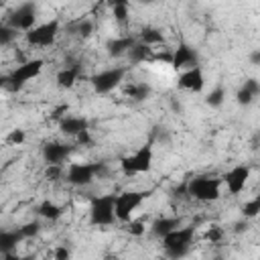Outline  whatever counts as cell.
<instances>
[{"mask_svg": "<svg viewBox=\"0 0 260 260\" xmlns=\"http://www.w3.org/2000/svg\"><path fill=\"white\" fill-rule=\"evenodd\" d=\"M193 238H195V228L193 225H181L177 230H173L171 234H167L162 238V248H165V254L171 258V260H181L189 254L191 250V244H193Z\"/></svg>", "mask_w": 260, "mask_h": 260, "instance_id": "obj_1", "label": "cell"}, {"mask_svg": "<svg viewBox=\"0 0 260 260\" xmlns=\"http://www.w3.org/2000/svg\"><path fill=\"white\" fill-rule=\"evenodd\" d=\"M106 173V165L104 162H71L67 167L65 179L69 185L73 187H87L95 175H104Z\"/></svg>", "mask_w": 260, "mask_h": 260, "instance_id": "obj_2", "label": "cell"}, {"mask_svg": "<svg viewBox=\"0 0 260 260\" xmlns=\"http://www.w3.org/2000/svg\"><path fill=\"white\" fill-rule=\"evenodd\" d=\"M219 187H221L219 179L209 177V175H199V177H193L185 185V191L197 201H215L219 197Z\"/></svg>", "mask_w": 260, "mask_h": 260, "instance_id": "obj_3", "label": "cell"}, {"mask_svg": "<svg viewBox=\"0 0 260 260\" xmlns=\"http://www.w3.org/2000/svg\"><path fill=\"white\" fill-rule=\"evenodd\" d=\"M152 158H154V152H152V144H144L140 146L138 150H134L132 154L124 156L120 160V169L126 177H132V175H140V173H148L150 167H152Z\"/></svg>", "mask_w": 260, "mask_h": 260, "instance_id": "obj_4", "label": "cell"}, {"mask_svg": "<svg viewBox=\"0 0 260 260\" xmlns=\"http://www.w3.org/2000/svg\"><path fill=\"white\" fill-rule=\"evenodd\" d=\"M43 65H45V61L39 59V57L24 61V63L18 65L10 75H6V85H8L12 91L22 89L28 81H32L35 77H39V73L43 71Z\"/></svg>", "mask_w": 260, "mask_h": 260, "instance_id": "obj_5", "label": "cell"}, {"mask_svg": "<svg viewBox=\"0 0 260 260\" xmlns=\"http://www.w3.org/2000/svg\"><path fill=\"white\" fill-rule=\"evenodd\" d=\"M116 195H98L89 203V221L93 225H112L116 219L114 213Z\"/></svg>", "mask_w": 260, "mask_h": 260, "instance_id": "obj_6", "label": "cell"}, {"mask_svg": "<svg viewBox=\"0 0 260 260\" xmlns=\"http://www.w3.org/2000/svg\"><path fill=\"white\" fill-rule=\"evenodd\" d=\"M148 197V193L144 191H124L120 195H116V201H114V213H116V219L120 221H130L132 213L142 205V201Z\"/></svg>", "mask_w": 260, "mask_h": 260, "instance_id": "obj_7", "label": "cell"}, {"mask_svg": "<svg viewBox=\"0 0 260 260\" xmlns=\"http://www.w3.org/2000/svg\"><path fill=\"white\" fill-rule=\"evenodd\" d=\"M61 30V24L57 18H51L47 22H41L37 26H32L28 32H26V43L32 45V47H51L57 39Z\"/></svg>", "mask_w": 260, "mask_h": 260, "instance_id": "obj_8", "label": "cell"}, {"mask_svg": "<svg viewBox=\"0 0 260 260\" xmlns=\"http://www.w3.org/2000/svg\"><path fill=\"white\" fill-rule=\"evenodd\" d=\"M8 26H12L14 30H24V32L37 26V4L24 2L16 6L8 16Z\"/></svg>", "mask_w": 260, "mask_h": 260, "instance_id": "obj_9", "label": "cell"}, {"mask_svg": "<svg viewBox=\"0 0 260 260\" xmlns=\"http://www.w3.org/2000/svg\"><path fill=\"white\" fill-rule=\"evenodd\" d=\"M124 75H126L124 67H110V69H104V71L95 73L91 77L93 91L95 93H110L112 89H116L124 81Z\"/></svg>", "mask_w": 260, "mask_h": 260, "instance_id": "obj_10", "label": "cell"}, {"mask_svg": "<svg viewBox=\"0 0 260 260\" xmlns=\"http://www.w3.org/2000/svg\"><path fill=\"white\" fill-rule=\"evenodd\" d=\"M248 179H250V167L248 165H236L234 169H230L223 175V183L228 185V191L232 195L242 193L246 183H248Z\"/></svg>", "mask_w": 260, "mask_h": 260, "instance_id": "obj_11", "label": "cell"}, {"mask_svg": "<svg viewBox=\"0 0 260 260\" xmlns=\"http://www.w3.org/2000/svg\"><path fill=\"white\" fill-rule=\"evenodd\" d=\"M73 146L65 144V142H47L43 146V158L49 167H61V162H65V158H69Z\"/></svg>", "mask_w": 260, "mask_h": 260, "instance_id": "obj_12", "label": "cell"}, {"mask_svg": "<svg viewBox=\"0 0 260 260\" xmlns=\"http://www.w3.org/2000/svg\"><path fill=\"white\" fill-rule=\"evenodd\" d=\"M171 65L175 69H191L197 65V51L189 47L187 43H181L173 53H171Z\"/></svg>", "mask_w": 260, "mask_h": 260, "instance_id": "obj_13", "label": "cell"}, {"mask_svg": "<svg viewBox=\"0 0 260 260\" xmlns=\"http://www.w3.org/2000/svg\"><path fill=\"white\" fill-rule=\"evenodd\" d=\"M177 85L181 89H189V91H201L203 85H205V77H203V69L199 65L191 67V69H185L181 75H179V81Z\"/></svg>", "mask_w": 260, "mask_h": 260, "instance_id": "obj_14", "label": "cell"}, {"mask_svg": "<svg viewBox=\"0 0 260 260\" xmlns=\"http://www.w3.org/2000/svg\"><path fill=\"white\" fill-rule=\"evenodd\" d=\"M59 130L67 136H79L81 132L89 130V122L83 116H65L59 120Z\"/></svg>", "mask_w": 260, "mask_h": 260, "instance_id": "obj_15", "label": "cell"}, {"mask_svg": "<svg viewBox=\"0 0 260 260\" xmlns=\"http://www.w3.org/2000/svg\"><path fill=\"white\" fill-rule=\"evenodd\" d=\"M258 93H260V81H258V79H254V77H250V79H246V81H244V85L238 89L236 100H238V104H240V106H250Z\"/></svg>", "mask_w": 260, "mask_h": 260, "instance_id": "obj_16", "label": "cell"}, {"mask_svg": "<svg viewBox=\"0 0 260 260\" xmlns=\"http://www.w3.org/2000/svg\"><path fill=\"white\" fill-rule=\"evenodd\" d=\"M22 234L20 230H0V256L2 254H10L16 250V246L22 242Z\"/></svg>", "mask_w": 260, "mask_h": 260, "instance_id": "obj_17", "label": "cell"}, {"mask_svg": "<svg viewBox=\"0 0 260 260\" xmlns=\"http://www.w3.org/2000/svg\"><path fill=\"white\" fill-rule=\"evenodd\" d=\"M183 225V219L181 217H158V219H154L152 221V225H150V230H152V234L154 236H158V238H165L167 234H171L173 230H177V228H181Z\"/></svg>", "mask_w": 260, "mask_h": 260, "instance_id": "obj_18", "label": "cell"}, {"mask_svg": "<svg viewBox=\"0 0 260 260\" xmlns=\"http://www.w3.org/2000/svg\"><path fill=\"white\" fill-rule=\"evenodd\" d=\"M134 43L136 41L132 37H116V39H110L106 43V49H108L110 57H122V55H128V51Z\"/></svg>", "mask_w": 260, "mask_h": 260, "instance_id": "obj_19", "label": "cell"}, {"mask_svg": "<svg viewBox=\"0 0 260 260\" xmlns=\"http://www.w3.org/2000/svg\"><path fill=\"white\" fill-rule=\"evenodd\" d=\"M128 57H130V61H132V63H144V61H148V59L152 57V49H150L148 45H144V43L136 41V43L130 47Z\"/></svg>", "mask_w": 260, "mask_h": 260, "instance_id": "obj_20", "label": "cell"}, {"mask_svg": "<svg viewBox=\"0 0 260 260\" xmlns=\"http://www.w3.org/2000/svg\"><path fill=\"white\" fill-rule=\"evenodd\" d=\"M79 77V67H63L59 73H57V85L63 87V89H69L75 85Z\"/></svg>", "mask_w": 260, "mask_h": 260, "instance_id": "obj_21", "label": "cell"}, {"mask_svg": "<svg viewBox=\"0 0 260 260\" xmlns=\"http://www.w3.org/2000/svg\"><path fill=\"white\" fill-rule=\"evenodd\" d=\"M37 213H39L41 217L49 219V221H57V219L63 215V209H61L57 203H53V201H43V203L37 207Z\"/></svg>", "mask_w": 260, "mask_h": 260, "instance_id": "obj_22", "label": "cell"}, {"mask_svg": "<svg viewBox=\"0 0 260 260\" xmlns=\"http://www.w3.org/2000/svg\"><path fill=\"white\" fill-rule=\"evenodd\" d=\"M126 95H130L134 102H144V100L150 95V85L144 83V81L130 83V85L126 87Z\"/></svg>", "mask_w": 260, "mask_h": 260, "instance_id": "obj_23", "label": "cell"}, {"mask_svg": "<svg viewBox=\"0 0 260 260\" xmlns=\"http://www.w3.org/2000/svg\"><path fill=\"white\" fill-rule=\"evenodd\" d=\"M140 43H144L148 47L158 45V43H162V32L158 28H154V26H144L142 32H140Z\"/></svg>", "mask_w": 260, "mask_h": 260, "instance_id": "obj_24", "label": "cell"}, {"mask_svg": "<svg viewBox=\"0 0 260 260\" xmlns=\"http://www.w3.org/2000/svg\"><path fill=\"white\" fill-rule=\"evenodd\" d=\"M112 12H114V18L118 22H126L128 20V14H130V4L124 2V0H118L112 4Z\"/></svg>", "mask_w": 260, "mask_h": 260, "instance_id": "obj_25", "label": "cell"}, {"mask_svg": "<svg viewBox=\"0 0 260 260\" xmlns=\"http://www.w3.org/2000/svg\"><path fill=\"white\" fill-rule=\"evenodd\" d=\"M223 100H225V89L223 87H215L205 95V104L211 106V108H219L223 104Z\"/></svg>", "mask_w": 260, "mask_h": 260, "instance_id": "obj_26", "label": "cell"}, {"mask_svg": "<svg viewBox=\"0 0 260 260\" xmlns=\"http://www.w3.org/2000/svg\"><path fill=\"white\" fill-rule=\"evenodd\" d=\"M16 41V30L8 24H0V47H8Z\"/></svg>", "mask_w": 260, "mask_h": 260, "instance_id": "obj_27", "label": "cell"}, {"mask_svg": "<svg viewBox=\"0 0 260 260\" xmlns=\"http://www.w3.org/2000/svg\"><path fill=\"white\" fill-rule=\"evenodd\" d=\"M258 211H260V197H254V199L246 201V203H244V207H242V213H244V217H246V219L256 217V215H258Z\"/></svg>", "mask_w": 260, "mask_h": 260, "instance_id": "obj_28", "label": "cell"}, {"mask_svg": "<svg viewBox=\"0 0 260 260\" xmlns=\"http://www.w3.org/2000/svg\"><path fill=\"white\" fill-rule=\"evenodd\" d=\"M73 30H75L81 39H85V37H89V35L93 32V22H91L89 18H81V20H77V22H75Z\"/></svg>", "mask_w": 260, "mask_h": 260, "instance_id": "obj_29", "label": "cell"}, {"mask_svg": "<svg viewBox=\"0 0 260 260\" xmlns=\"http://www.w3.org/2000/svg\"><path fill=\"white\" fill-rule=\"evenodd\" d=\"M26 140V134H24V130H20V128H14V130H10L8 134H6V144H10V146H18V144H22Z\"/></svg>", "mask_w": 260, "mask_h": 260, "instance_id": "obj_30", "label": "cell"}, {"mask_svg": "<svg viewBox=\"0 0 260 260\" xmlns=\"http://www.w3.org/2000/svg\"><path fill=\"white\" fill-rule=\"evenodd\" d=\"M18 230H20V234H22V238H32V236H37V234H39V230H41V225H39V221H28V223H24V225H20Z\"/></svg>", "mask_w": 260, "mask_h": 260, "instance_id": "obj_31", "label": "cell"}, {"mask_svg": "<svg viewBox=\"0 0 260 260\" xmlns=\"http://www.w3.org/2000/svg\"><path fill=\"white\" fill-rule=\"evenodd\" d=\"M223 238V230L219 228V225H211L207 232H205V240H209L211 244H215V242H219Z\"/></svg>", "mask_w": 260, "mask_h": 260, "instance_id": "obj_32", "label": "cell"}, {"mask_svg": "<svg viewBox=\"0 0 260 260\" xmlns=\"http://www.w3.org/2000/svg\"><path fill=\"white\" fill-rule=\"evenodd\" d=\"M53 258L55 260H69L71 258V250L67 246H57L55 252H53Z\"/></svg>", "mask_w": 260, "mask_h": 260, "instance_id": "obj_33", "label": "cell"}, {"mask_svg": "<svg viewBox=\"0 0 260 260\" xmlns=\"http://www.w3.org/2000/svg\"><path fill=\"white\" fill-rule=\"evenodd\" d=\"M128 232H130V234H134V236H140V234L144 232V223H142V221H130Z\"/></svg>", "mask_w": 260, "mask_h": 260, "instance_id": "obj_34", "label": "cell"}, {"mask_svg": "<svg viewBox=\"0 0 260 260\" xmlns=\"http://www.w3.org/2000/svg\"><path fill=\"white\" fill-rule=\"evenodd\" d=\"M77 140H79V144H89V142H91V136H89V130H85V132H81V134L77 136Z\"/></svg>", "mask_w": 260, "mask_h": 260, "instance_id": "obj_35", "label": "cell"}, {"mask_svg": "<svg viewBox=\"0 0 260 260\" xmlns=\"http://www.w3.org/2000/svg\"><path fill=\"white\" fill-rule=\"evenodd\" d=\"M61 175V167H49L47 169V177H59Z\"/></svg>", "mask_w": 260, "mask_h": 260, "instance_id": "obj_36", "label": "cell"}, {"mask_svg": "<svg viewBox=\"0 0 260 260\" xmlns=\"http://www.w3.org/2000/svg\"><path fill=\"white\" fill-rule=\"evenodd\" d=\"M250 61H252V65H258V63H260V51H258V49H256V51H252Z\"/></svg>", "mask_w": 260, "mask_h": 260, "instance_id": "obj_37", "label": "cell"}, {"mask_svg": "<svg viewBox=\"0 0 260 260\" xmlns=\"http://www.w3.org/2000/svg\"><path fill=\"white\" fill-rule=\"evenodd\" d=\"M0 260H20V258H18L14 252H10V254H2V256H0Z\"/></svg>", "mask_w": 260, "mask_h": 260, "instance_id": "obj_38", "label": "cell"}, {"mask_svg": "<svg viewBox=\"0 0 260 260\" xmlns=\"http://www.w3.org/2000/svg\"><path fill=\"white\" fill-rule=\"evenodd\" d=\"M6 87V75H0V91Z\"/></svg>", "mask_w": 260, "mask_h": 260, "instance_id": "obj_39", "label": "cell"}, {"mask_svg": "<svg viewBox=\"0 0 260 260\" xmlns=\"http://www.w3.org/2000/svg\"><path fill=\"white\" fill-rule=\"evenodd\" d=\"M106 260H120V258H118L116 254H108V256H106Z\"/></svg>", "mask_w": 260, "mask_h": 260, "instance_id": "obj_40", "label": "cell"}, {"mask_svg": "<svg viewBox=\"0 0 260 260\" xmlns=\"http://www.w3.org/2000/svg\"><path fill=\"white\" fill-rule=\"evenodd\" d=\"M20 260H37V256L32 254V256H24V258H20Z\"/></svg>", "mask_w": 260, "mask_h": 260, "instance_id": "obj_41", "label": "cell"}, {"mask_svg": "<svg viewBox=\"0 0 260 260\" xmlns=\"http://www.w3.org/2000/svg\"><path fill=\"white\" fill-rule=\"evenodd\" d=\"M0 10H2V4H0Z\"/></svg>", "mask_w": 260, "mask_h": 260, "instance_id": "obj_42", "label": "cell"}]
</instances>
